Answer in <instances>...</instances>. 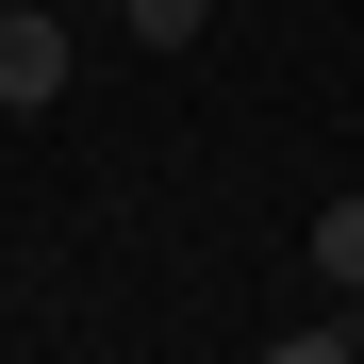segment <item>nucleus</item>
Instances as JSON below:
<instances>
[{
    "label": "nucleus",
    "mask_w": 364,
    "mask_h": 364,
    "mask_svg": "<svg viewBox=\"0 0 364 364\" xmlns=\"http://www.w3.org/2000/svg\"><path fill=\"white\" fill-rule=\"evenodd\" d=\"M67 67H83V33L50 17V0H17V17H0V100L50 116V100H67Z\"/></svg>",
    "instance_id": "nucleus-1"
},
{
    "label": "nucleus",
    "mask_w": 364,
    "mask_h": 364,
    "mask_svg": "<svg viewBox=\"0 0 364 364\" xmlns=\"http://www.w3.org/2000/svg\"><path fill=\"white\" fill-rule=\"evenodd\" d=\"M315 265H331V282L364 298V199H331V215H315Z\"/></svg>",
    "instance_id": "nucleus-3"
},
{
    "label": "nucleus",
    "mask_w": 364,
    "mask_h": 364,
    "mask_svg": "<svg viewBox=\"0 0 364 364\" xmlns=\"http://www.w3.org/2000/svg\"><path fill=\"white\" fill-rule=\"evenodd\" d=\"M116 33H133V50H199V33H215V0H116Z\"/></svg>",
    "instance_id": "nucleus-2"
},
{
    "label": "nucleus",
    "mask_w": 364,
    "mask_h": 364,
    "mask_svg": "<svg viewBox=\"0 0 364 364\" xmlns=\"http://www.w3.org/2000/svg\"><path fill=\"white\" fill-rule=\"evenodd\" d=\"M0 17H17V0H0Z\"/></svg>",
    "instance_id": "nucleus-4"
}]
</instances>
